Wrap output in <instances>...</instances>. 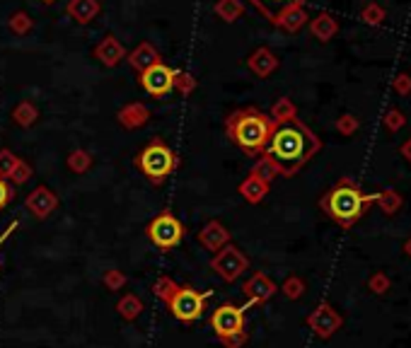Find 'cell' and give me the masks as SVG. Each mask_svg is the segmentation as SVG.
<instances>
[{
  "mask_svg": "<svg viewBox=\"0 0 411 348\" xmlns=\"http://www.w3.org/2000/svg\"><path fill=\"white\" fill-rule=\"evenodd\" d=\"M320 138L303 121L290 119L273 126L264 155L278 167L283 177H293L320 152Z\"/></svg>",
  "mask_w": 411,
  "mask_h": 348,
  "instance_id": "cell-1",
  "label": "cell"
},
{
  "mask_svg": "<svg viewBox=\"0 0 411 348\" xmlns=\"http://www.w3.org/2000/svg\"><path fill=\"white\" fill-rule=\"evenodd\" d=\"M273 126H276V123H273L271 116L261 112V109L244 107L228 116L226 133L244 155L254 157V155H264L268 138H271V133H273Z\"/></svg>",
  "mask_w": 411,
  "mask_h": 348,
  "instance_id": "cell-2",
  "label": "cell"
},
{
  "mask_svg": "<svg viewBox=\"0 0 411 348\" xmlns=\"http://www.w3.org/2000/svg\"><path fill=\"white\" fill-rule=\"evenodd\" d=\"M372 201H377V194H365L355 187V182L351 177H344L337 182V187L320 199V208L332 218L337 225L341 227H353L365 213Z\"/></svg>",
  "mask_w": 411,
  "mask_h": 348,
  "instance_id": "cell-3",
  "label": "cell"
},
{
  "mask_svg": "<svg viewBox=\"0 0 411 348\" xmlns=\"http://www.w3.org/2000/svg\"><path fill=\"white\" fill-rule=\"evenodd\" d=\"M133 165L138 167V172L143 174L148 182L155 184V187H162V184L167 182L169 174L177 170L179 160H177V155H174V150L169 148L162 138H152L150 143L136 155Z\"/></svg>",
  "mask_w": 411,
  "mask_h": 348,
  "instance_id": "cell-4",
  "label": "cell"
},
{
  "mask_svg": "<svg viewBox=\"0 0 411 348\" xmlns=\"http://www.w3.org/2000/svg\"><path fill=\"white\" fill-rule=\"evenodd\" d=\"M213 295V290H196L194 286H179L177 293H174L172 297H169L167 302V309L169 314H172L177 322L182 324H191L196 322V319L204 317L206 312V300Z\"/></svg>",
  "mask_w": 411,
  "mask_h": 348,
  "instance_id": "cell-5",
  "label": "cell"
},
{
  "mask_svg": "<svg viewBox=\"0 0 411 348\" xmlns=\"http://www.w3.org/2000/svg\"><path fill=\"white\" fill-rule=\"evenodd\" d=\"M145 237L155 244L157 249H174L182 244L184 239V225L177 215H172L169 210H162L160 215H155L145 227Z\"/></svg>",
  "mask_w": 411,
  "mask_h": 348,
  "instance_id": "cell-6",
  "label": "cell"
},
{
  "mask_svg": "<svg viewBox=\"0 0 411 348\" xmlns=\"http://www.w3.org/2000/svg\"><path fill=\"white\" fill-rule=\"evenodd\" d=\"M247 309H249V304H233V302H223L221 307L213 309L211 329L216 331L218 339H228V336L242 334Z\"/></svg>",
  "mask_w": 411,
  "mask_h": 348,
  "instance_id": "cell-7",
  "label": "cell"
},
{
  "mask_svg": "<svg viewBox=\"0 0 411 348\" xmlns=\"http://www.w3.org/2000/svg\"><path fill=\"white\" fill-rule=\"evenodd\" d=\"M211 269L226 283H235L247 269H249V259H247V254L242 249L235 247V244H226V247L218 249L211 257Z\"/></svg>",
  "mask_w": 411,
  "mask_h": 348,
  "instance_id": "cell-8",
  "label": "cell"
},
{
  "mask_svg": "<svg viewBox=\"0 0 411 348\" xmlns=\"http://www.w3.org/2000/svg\"><path fill=\"white\" fill-rule=\"evenodd\" d=\"M305 324H308L310 329L315 331V336H320V339H332V336L337 334L339 329H341L344 317L337 312V307H334V304L320 302V304H317V307L308 314Z\"/></svg>",
  "mask_w": 411,
  "mask_h": 348,
  "instance_id": "cell-9",
  "label": "cell"
},
{
  "mask_svg": "<svg viewBox=\"0 0 411 348\" xmlns=\"http://www.w3.org/2000/svg\"><path fill=\"white\" fill-rule=\"evenodd\" d=\"M138 80L150 97H164L174 90V68H169L167 63H155L143 70Z\"/></svg>",
  "mask_w": 411,
  "mask_h": 348,
  "instance_id": "cell-10",
  "label": "cell"
},
{
  "mask_svg": "<svg viewBox=\"0 0 411 348\" xmlns=\"http://www.w3.org/2000/svg\"><path fill=\"white\" fill-rule=\"evenodd\" d=\"M276 283H273L264 271H256V274H252L249 279L242 283V293L247 297V304H264L271 300L273 295H276Z\"/></svg>",
  "mask_w": 411,
  "mask_h": 348,
  "instance_id": "cell-11",
  "label": "cell"
},
{
  "mask_svg": "<svg viewBox=\"0 0 411 348\" xmlns=\"http://www.w3.org/2000/svg\"><path fill=\"white\" fill-rule=\"evenodd\" d=\"M25 206H27V210L37 218V220H46V218L58 208V196L53 194L48 187L39 184V187H37L34 192L25 199Z\"/></svg>",
  "mask_w": 411,
  "mask_h": 348,
  "instance_id": "cell-12",
  "label": "cell"
},
{
  "mask_svg": "<svg viewBox=\"0 0 411 348\" xmlns=\"http://www.w3.org/2000/svg\"><path fill=\"white\" fill-rule=\"evenodd\" d=\"M199 242L204 244L208 252L216 254L218 249H223L226 244H230V230L221 220H208L199 232Z\"/></svg>",
  "mask_w": 411,
  "mask_h": 348,
  "instance_id": "cell-13",
  "label": "cell"
},
{
  "mask_svg": "<svg viewBox=\"0 0 411 348\" xmlns=\"http://www.w3.org/2000/svg\"><path fill=\"white\" fill-rule=\"evenodd\" d=\"M126 61H129V65L136 70V73H143V70H148L150 65L162 63V56L150 41H141L133 51L126 53Z\"/></svg>",
  "mask_w": 411,
  "mask_h": 348,
  "instance_id": "cell-14",
  "label": "cell"
},
{
  "mask_svg": "<svg viewBox=\"0 0 411 348\" xmlns=\"http://www.w3.org/2000/svg\"><path fill=\"white\" fill-rule=\"evenodd\" d=\"M95 58L102 65H107V68H114V65H119L126 58V48H124V44L117 39V36L107 34L95 46Z\"/></svg>",
  "mask_w": 411,
  "mask_h": 348,
  "instance_id": "cell-15",
  "label": "cell"
},
{
  "mask_svg": "<svg viewBox=\"0 0 411 348\" xmlns=\"http://www.w3.org/2000/svg\"><path fill=\"white\" fill-rule=\"evenodd\" d=\"M247 68H249L256 78H268V75L278 68V58H276V53H273L271 48L259 46L249 58H247Z\"/></svg>",
  "mask_w": 411,
  "mask_h": 348,
  "instance_id": "cell-16",
  "label": "cell"
},
{
  "mask_svg": "<svg viewBox=\"0 0 411 348\" xmlns=\"http://www.w3.org/2000/svg\"><path fill=\"white\" fill-rule=\"evenodd\" d=\"M117 121L122 123L124 128L133 130V128L145 126V123L150 121V112H148V107L141 105V102H129V105L117 112Z\"/></svg>",
  "mask_w": 411,
  "mask_h": 348,
  "instance_id": "cell-17",
  "label": "cell"
},
{
  "mask_svg": "<svg viewBox=\"0 0 411 348\" xmlns=\"http://www.w3.org/2000/svg\"><path fill=\"white\" fill-rule=\"evenodd\" d=\"M65 13L78 22V25H90L102 13V3L100 0H68Z\"/></svg>",
  "mask_w": 411,
  "mask_h": 348,
  "instance_id": "cell-18",
  "label": "cell"
},
{
  "mask_svg": "<svg viewBox=\"0 0 411 348\" xmlns=\"http://www.w3.org/2000/svg\"><path fill=\"white\" fill-rule=\"evenodd\" d=\"M249 3L254 5V8L259 10V13L264 15L268 22L276 25L286 10L295 8V5H305V0H249Z\"/></svg>",
  "mask_w": 411,
  "mask_h": 348,
  "instance_id": "cell-19",
  "label": "cell"
},
{
  "mask_svg": "<svg viewBox=\"0 0 411 348\" xmlns=\"http://www.w3.org/2000/svg\"><path fill=\"white\" fill-rule=\"evenodd\" d=\"M237 192L240 196L247 201V203H261V201L266 199V194H268V184L266 182H261V179H256L254 174H249V177L244 179L242 184L237 187Z\"/></svg>",
  "mask_w": 411,
  "mask_h": 348,
  "instance_id": "cell-20",
  "label": "cell"
},
{
  "mask_svg": "<svg viewBox=\"0 0 411 348\" xmlns=\"http://www.w3.org/2000/svg\"><path fill=\"white\" fill-rule=\"evenodd\" d=\"M143 307H145L143 300H141L136 293H126V295L119 297V302L114 309H117V314L122 319H126V322H136V319L143 314Z\"/></svg>",
  "mask_w": 411,
  "mask_h": 348,
  "instance_id": "cell-21",
  "label": "cell"
},
{
  "mask_svg": "<svg viewBox=\"0 0 411 348\" xmlns=\"http://www.w3.org/2000/svg\"><path fill=\"white\" fill-rule=\"evenodd\" d=\"M308 13H305V5H295V8L286 10V13L281 15V20L276 22L281 29L290 32V34H295V32H300L305 25H308Z\"/></svg>",
  "mask_w": 411,
  "mask_h": 348,
  "instance_id": "cell-22",
  "label": "cell"
},
{
  "mask_svg": "<svg viewBox=\"0 0 411 348\" xmlns=\"http://www.w3.org/2000/svg\"><path fill=\"white\" fill-rule=\"evenodd\" d=\"M337 29H339L337 20H334L329 13H320L315 20H310L312 36H315V39H320V41H329L334 34H337Z\"/></svg>",
  "mask_w": 411,
  "mask_h": 348,
  "instance_id": "cell-23",
  "label": "cell"
},
{
  "mask_svg": "<svg viewBox=\"0 0 411 348\" xmlns=\"http://www.w3.org/2000/svg\"><path fill=\"white\" fill-rule=\"evenodd\" d=\"M37 119H39V109H37L34 105H32L30 100L20 102V105L15 107V112H13V121L18 123V126H22V128L34 126Z\"/></svg>",
  "mask_w": 411,
  "mask_h": 348,
  "instance_id": "cell-24",
  "label": "cell"
},
{
  "mask_svg": "<svg viewBox=\"0 0 411 348\" xmlns=\"http://www.w3.org/2000/svg\"><path fill=\"white\" fill-rule=\"evenodd\" d=\"M213 13H216L223 22H228V25H230V22L242 18L244 3H242V0H218L216 8H213Z\"/></svg>",
  "mask_w": 411,
  "mask_h": 348,
  "instance_id": "cell-25",
  "label": "cell"
},
{
  "mask_svg": "<svg viewBox=\"0 0 411 348\" xmlns=\"http://www.w3.org/2000/svg\"><path fill=\"white\" fill-rule=\"evenodd\" d=\"M271 121L273 123H283V121H290V119H298V107L293 105V100H288V97H281V100L273 102L271 107Z\"/></svg>",
  "mask_w": 411,
  "mask_h": 348,
  "instance_id": "cell-26",
  "label": "cell"
},
{
  "mask_svg": "<svg viewBox=\"0 0 411 348\" xmlns=\"http://www.w3.org/2000/svg\"><path fill=\"white\" fill-rule=\"evenodd\" d=\"M377 203L385 215H397L404 206V199L394 189H382V192H377Z\"/></svg>",
  "mask_w": 411,
  "mask_h": 348,
  "instance_id": "cell-27",
  "label": "cell"
},
{
  "mask_svg": "<svg viewBox=\"0 0 411 348\" xmlns=\"http://www.w3.org/2000/svg\"><path fill=\"white\" fill-rule=\"evenodd\" d=\"M249 174H254V177H256V179H261V182L271 184L273 179H276L281 172H278V167L273 165V162L268 160L266 155H259V157H256V162H254V167H252V172H249Z\"/></svg>",
  "mask_w": 411,
  "mask_h": 348,
  "instance_id": "cell-28",
  "label": "cell"
},
{
  "mask_svg": "<svg viewBox=\"0 0 411 348\" xmlns=\"http://www.w3.org/2000/svg\"><path fill=\"white\" fill-rule=\"evenodd\" d=\"M65 165H68V170L73 174H85L92 167V155L87 150H73L68 155V160H65Z\"/></svg>",
  "mask_w": 411,
  "mask_h": 348,
  "instance_id": "cell-29",
  "label": "cell"
},
{
  "mask_svg": "<svg viewBox=\"0 0 411 348\" xmlns=\"http://www.w3.org/2000/svg\"><path fill=\"white\" fill-rule=\"evenodd\" d=\"M177 288L179 286H177V281H174V279H169V276H160V279L152 283V295L160 297L162 302H167L169 297L177 293Z\"/></svg>",
  "mask_w": 411,
  "mask_h": 348,
  "instance_id": "cell-30",
  "label": "cell"
},
{
  "mask_svg": "<svg viewBox=\"0 0 411 348\" xmlns=\"http://www.w3.org/2000/svg\"><path fill=\"white\" fill-rule=\"evenodd\" d=\"M385 18H387L385 8L377 3H368V5H363V10H360V20L370 27H380L382 22H385Z\"/></svg>",
  "mask_w": 411,
  "mask_h": 348,
  "instance_id": "cell-31",
  "label": "cell"
},
{
  "mask_svg": "<svg viewBox=\"0 0 411 348\" xmlns=\"http://www.w3.org/2000/svg\"><path fill=\"white\" fill-rule=\"evenodd\" d=\"M126 274L124 271H119V269H107L104 271V276H102V286L107 288L109 293H119L122 288L126 286Z\"/></svg>",
  "mask_w": 411,
  "mask_h": 348,
  "instance_id": "cell-32",
  "label": "cell"
},
{
  "mask_svg": "<svg viewBox=\"0 0 411 348\" xmlns=\"http://www.w3.org/2000/svg\"><path fill=\"white\" fill-rule=\"evenodd\" d=\"M281 290L288 300H300V297L305 295V281L300 279V276H288V279L283 281Z\"/></svg>",
  "mask_w": 411,
  "mask_h": 348,
  "instance_id": "cell-33",
  "label": "cell"
},
{
  "mask_svg": "<svg viewBox=\"0 0 411 348\" xmlns=\"http://www.w3.org/2000/svg\"><path fill=\"white\" fill-rule=\"evenodd\" d=\"M174 90L179 95L189 97L196 90V78L191 73H186V70H174Z\"/></svg>",
  "mask_w": 411,
  "mask_h": 348,
  "instance_id": "cell-34",
  "label": "cell"
},
{
  "mask_svg": "<svg viewBox=\"0 0 411 348\" xmlns=\"http://www.w3.org/2000/svg\"><path fill=\"white\" fill-rule=\"evenodd\" d=\"M382 123H385V128L390 130V133H399V130L407 126V116H404L399 109H387L385 116H382Z\"/></svg>",
  "mask_w": 411,
  "mask_h": 348,
  "instance_id": "cell-35",
  "label": "cell"
},
{
  "mask_svg": "<svg viewBox=\"0 0 411 348\" xmlns=\"http://www.w3.org/2000/svg\"><path fill=\"white\" fill-rule=\"evenodd\" d=\"M392 288V281L387 274H382V271H375V274L368 279V290L375 293V295H385L387 290Z\"/></svg>",
  "mask_w": 411,
  "mask_h": 348,
  "instance_id": "cell-36",
  "label": "cell"
},
{
  "mask_svg": "<svg viewBox=\"0 0 411 348\" xmlns=\"http://www.w3.org/2000/svg\"><path fill=\"white\" fill-rule=\"evenodd\" d=\"M8 27H10L13 34L22 36V34H27V32L32 29V20H30V15L27 13H15L13 18L8 20Z\"/></svg>",
  "mask_w": 411,
  "mask_h": 348,
  "instance_id": "cell-37",
  "label": "cell"
},
{
  "mask_svg": "<svg viewBox=\"0 0 411 348\" xmlns=\"http://www.w3.org/2000/svg\"><path fill=\"white\" fill-rule=\"evenodd\" d=\"M32 179V167L27 165L25 160H18V165H15V170L10 172L8 182H13L15 187H22V184H27Z\"/></svg>",
  "mask_w": 411,
  "mask_h": 348,
  "instance_id": "cell-38",
  "label": "cell"
},
{
  "mask_svg": "<svg viewBox=\"0 0 411 348\" xmlns=\"http://www.w3.org/2000/svg\"><path fill=\"white\" fill-rule=\"evenodd\" d=\"M334 126H337V130L341 135H353L355 130L360 128V121L353 116V114H344V116L337 119V123H334Z\"/></svg>",
  "mask_w": 411,
  "mask_h": 348,
  "instance_id": "cell-39",
  "label": "cell"
},
{
  "mask_svg": "<svg viewBox=\"0 0 411 348\" xmlns=\"http://www.w3.org/2000/svg\"><path fill=\"white\" fill-rule=\"evenodd\" d=\"M18 160H20V157L15 155L13 150H8V148L0 150V177L8 179V177H10V172H13V170H15V165H18Z\"/></svg>",
  "mask_w": 411,
  "mask_h": 348,
  "instance_id": "cell-40",
  "label": "cell"
},
{
  "mask_svg": "<svg viewBox=\"0 0 411 348\" xmlns=\"http://www.w3.org/2000/svg\"><path fill=\"white\" fill-rule=\"evenodd\" d=\"M394 92H399V97H407L411 95V75L409 73H399L397 78L392 80Z\"/></svg>",
  "mask_w": 411,
  "mask_h": 348,
  "instance_id": "cell-41",
  "label": "cell"
},
{
  "mask_svg": "<svg viewBox=\"0 0 411 348\" xmlns=\"http://www.w3.org/2000/svg\"><path fill=\"white\" fill-rule=\"evenodd\" d=\"M13 199H15V187L8 182V179L0 177V210H3Z\"/></svg>",
  "mask_w": 411,
  "mask_h": 348,
  "instance_id": "cell-42",
  "label": "cell"
},
{
  "mask_svg": "<svg viewBox=\"0 0 411 348\" xmlns=\"http://www.w3.org/2000/svg\"><path fill=\"white\" fill-rule=\"evenodd\" d=\"M221 341L223 348H242L247 344V331L242 334H235V336H228V339H218Z\"/></svg>",
  "mask_w": 411,
  "mask_h": 348,
  "instance_id": "cell-43",
  "label": "cell"
},
{
  "mask_svg": "<svg viewBox=\"0 0 411 348\" xmlns=\"http://www.w3.org/2000/svg\"><path fill=\"white\" fill-rule=\"evenodd\" d=\"M18 225H20V220H13V222H10V225H8V227H5V230H3V235H0V247H3V244L8 242V239H10V235H13L15 230H18Z\"/></svg>",
  "mask_w": 411,
  "mask_h": 348,
  "instance_id": "cell-44",
  "label": "cell"
},
{
  "mask_svg": "<svg viewBox=\"0 0 411 348\" xmlns=\"http://www.w3.org/2000/svg\"><path fill=\"white\" fill-rule=\"evenodd\" d=\"M399 152H402V155H404V160H407L409 165H411V138H407V140H404V143H402V148H399Z\"/></svg>",
  "mask_w": 411,
  "mask_h": 348,
  "instance_id": "cell-45",
  "label": "cell"
},
{
  "mask_svg": "<svg viewBox=\"0 0 411 348\" xmlns=\"http://www.w3.org/2000/svg\"><path fill=\"white\" fill-rule=\"evenodd\" d=\"M404 252H407V257L411 259V237L407 239V242H404Z\"/></svg>",
  "mask_w": 411,
  "mask_h": 348,
  "instance_id": "cell-46",
  "label": "cell"
},
{
  "mask_svg": "<svg viewBox=\"0 0 411 348\" xmlns=\"http://www.w3.org/2000/svg\"><path fill=\"white\" fill-rule=\"evenodd\" d=\"M41 3H46V5H51V3H56V0H41Z\"/></svg>",
  "mask_w": 411,
  "mask_h": 348,
  "instance_id": "cell-47",
  "label": "cell"
}]
</instances>
